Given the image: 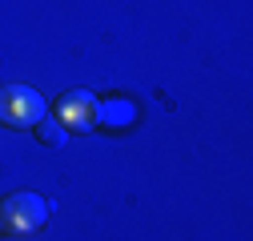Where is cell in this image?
<instances>
[{"label": "cell", "instance_id": "cell-1", "mask_svg": "<svg viewBox=\"0 0 253 241\" xmlns=\"http://www.w3.org/2000/svg\"><path fill=\"white\" fill-rule=\"evenodd\" d=\"M48 221V201L37 197V193H8V197H0V229L4 233H33Z\"/></svg>", "mask_w": 253, "mask_h": 241}, {"label": "cell", "instance_id": "cell-2", "mask_svg": "<svg viewBox=\"0 0 253 241\" xmlns=\"http://www.w3.org/2000/svg\"><path fill=\"white\" fill-rule=\"evenodd\" d=\"M44 117V101L28 84H0V120L12 129H33Z\"/></svg>", "mask_w": 253, "mask_h": 241}, {"label": "cell", "instance_id": "cell-3", "mask_svg": "<svg viewBox=\"0 0 253 241\" xmlns=\"http://www.w3.org/2000/svg\"><path fill=\"white\" fill-rule=\"evenodd\" d=\"M52 117L60 120L65 133H88L92 125H97V97H92L88 88H69V93L56 97Z\"/></svg>", "mask_w": 253, "mask_h": 241}, {"label": "cell", "instance_id": "cell-4", "mask_svg": "<svg viewBox=\"0 0 253 241\" xmlns=\"http://www.w3.org/2000/svg\"><path fill=\"white\" fill-rule=\"evenodd\" d=\"M33 129H37V141H44V145H60V141H65V129H60L56 117H41Z\"/></svg>", "mask_w": 253, "mask_h": 241}]
</instances>
